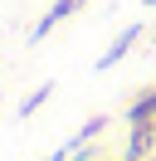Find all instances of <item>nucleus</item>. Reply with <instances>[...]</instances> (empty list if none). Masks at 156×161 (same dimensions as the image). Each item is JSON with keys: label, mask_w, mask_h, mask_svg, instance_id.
Returning a JSON list of instances; mask_svg holds the SVG:
<instances>
[{"label": "nucleus", "mask_w": 156, "mask_h": 161, "mask_svg": "<svg viewBox=\"0 0 156 161\" xmlns=\"http://www.w3.org/2000/svg\"><path fill=\"white\" fill-rule=\"evenodd\" d=\"M151 151H156V122L132 127V137H127V156H132V161H146Z\"/></svg>", "instance_id": "obj_4"}, {"label": "nucleus", "mask_w": 156, "mask_h": 161, "mask_svg": "<svg viewBox=\"0 0 156 161\" xmlns=\"http://www.w3.org/2000/svg\"><path fill=\"white\" fill-rule=\"evenodd\" d=\"M49 98H54V83H39V88H34V93H29V98H25V103L15 108V117H20V122H29V117H34V112L44 108Z\"/></svg>", "instance_id": "obj_5"}, {"label": "nucleus", "mask_w": 156, "mask_h": 161, "mask_svg": "<svg viewBox=\"0 0 156 161\" xmlns=\"http://www.w3.org/2000/svg\"><path fill=\"white\" fill-rule=\"evenodd\" d=\"M151 44H156V34H151Z\"/></svg>", "instance_id": "obj_9"}, {"label": "nucleus", "mask_w": 156, "mask_h": 161, "mask_svg": "<svg viewBox=\"0 0 156 161\" xmlns=\"http://www.w3.org/2000/svg\"><path fill=\"white\" fill-rule=\"evenodd\" d=\"M122 161H132V156H122Z\"/></svg>", "instance_id": "obj_8"}, {"label": "nucleus", "mask_w": 156, "mask_h": 161, "mask_svg": "<svg viewBox=\"0 0 156 161\" xmlns=\"http://www.w3.org/2000/svg\"><path fill=\"white\" fill-rule=\"evenodd\" d=\"M93 161H98V156H93Z\"/></svg>", "instance_id": "obj_10"}, {"label": "nucleus", "mask_w": 156, "mask_h": 161, "mask_svg": "<svg viewBox=\"0 0 156 161\" xmlns=\"http://www.w3.org/2000/svg\"><path fill=\"white\" fill-rule=\"evenodd\" d=\"M127 127H142V122H156V88H142L132 103H127Z\"/></svg>", "instance_id": "obj_3"}, {"label": "nucleus", "mask_w": 156, "mask_h": 161, "mask_svg": "<svg viewBox=\"0 0 156 161\" xmlns=\"http://www.w3.org/2000/svg\"><path fill=\"white\" fill-rule=\"evenodd\" d=\"M103 127H107V117L98 112V117H88L83 127H78V137H73V147H83V142H93V137H103Z\"/></svg>", "instance_id": "obj_6"}, {"label": "nucleus", "mask_w": 156, "mask_h": 161, "mask_svg": "<svg viewBox=\"0 0 156 161\" xmlns=\"http://www.w3.org/2000/svg\"><path fill=\"white\" fill-rule=\"evenodd\" d=\"M83 5H88V0H54V5H49V10H44V20L34 25V34H29V44H39V39H49V34H54V25H64L68 15H73V10H83Z\"/></svg>", "instance_id": "obj_1"}, {"label": "nucleus", "mask_w": 156, "mask_h": 161, "mask_svg": "<svg viewBox=\"0 0 156 161\" xmlns=\"http://www.w3.org/2000/svg\"><path fill=\"white\" fill-rule=\"evenodd\" d=\"M136 39H142V25H127V30H122V34H117V39H112V44H107V49H103V59H98L93 69H98V73H107V69H117V59H127Z\"/></svg>", "instance_id": "obj_2"}, {"label": "nucleus", "mask_w": 156, "mask_h": 161, "mask_svg": "<svg viewBox=\"0 0 156 161\" xmlns=\"http://www.w3.org/2000/svg\"><path fill=\"white\" fill-rule=\"evenodd\" d=\"M142 5H146V10H156V0H142Z\"/></svg>", "instance_id": "obj_7"}]
</instances>
